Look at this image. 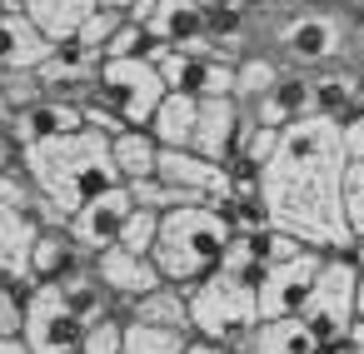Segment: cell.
<instances>
[{
  "label": "cell",
  "mask_w": 364,
  "mask_h": 354,
  "mask_svg": "<svg viewBox=\"0 0 364 354\" xmlns=\"http://www.w3.org/2000/svg\"><path fill=\"white\" fill-rule=\"evenodd\" d=\"M55 45L60 41H50L26 11L0 16V75H36L55 55Z\"/></svg>",
  "instance_id": "13"
},
{
  "label": "cell",
  "mask_w": 364,
  "mask_h": 354,
  "mask_svg": "<svg viewBox=\"0 0 364 354\" xmlns=\"http://www.w3.org/2000/svg\"><path fill=\"white\" fill-rule=\"evenodd\" d=\"M185 344H190L185 329H165V324H145V319L125 324V354H185Z\"/></svg>",
  "instance_id": "22"
},
{
  "label": "cell",
  "mask_w": 364,
  "mask_h": 354,
  "mask_svg": "<svg viewBox=\"0 0 364 354\" xmlns=\"http://www.w3.org/2000/svg\"><path fill=\"white\" fill-rule=\"evenodd\" d=\"M354 254H359V264H364V245H354Z\"/></svg>",
  "instance_id": "36"
},
{
  "label": "cell",
  "mask_w": 364,
  "mask_h": 354,
  "mask_svg": "<svg viewBox=\"0 0 364 354\" xmlns=\"http://www.w3.org/2000/svg\"><path fill=\"white\" fill-rule=\"evenodd\" d=\"M100 11V0H26V16L50 36V41H75L85 31V21Z\"/></svg>",
  "instance_id": "18"
},
{
  "label": "cell",
  "mask_w": 364,
  "mask_h": 354,
  "mask_svg": "<svg viewBox=\"0 0 364 354\" xmlns=\"http://www.w3.org/2000/svg\"><path fill=\"white\" fill-rule=\"evenodd\" d=\"M324 254H329V250H304V254H294V259L264 269V279H259V314H264V319H289V314H299L304 299H309V289H314V279H319V269H324Z\"/></svg>",
  "instance_id": "10"
},
{
  "label": "cell",
  "mask_w": 364,
  "mask_h": 354,
  "mask_svg": "<svg viewBox=\"0 0 364 354\" xmlns=\"http://www.w3.org/2000/svg\"><path fill=\"white\" fill-rule=\"evenodd\" d=\"M190 319H195V334L240 349L245 334L264 319L259 314V284L235 274V269H215L210 279H200L190 289Z\"/></svg>",
  "instance_id": "4"
},
{
  "label": "cell",
  "mask_w": 364,
  "mask_h": 354,
  "mask_svg": "<svg viewBox=\"0 0 364 354\" xmlns=\"http://www.w3.org/2000/svg\"><path fill=\"white\" fill-rule=\"evenodd\" d=\"M200 6H205V11H220V6H230V0H200Z\"/></svg>",
  "instance_id": "35"
},
{
  "label": "cell",
  "mask_w": 364,
  "mask_h": 354,
  "mask_svg": "<svg viewBox=\"0 0 364 354\" xmlns=\"http://www.w3.org/2000/svg\"><path fill=\"white\" fill-rule=\"evenodd\" d=\"M279 75H284V60H279V55L250 50V55L235 60V95H240L245 105H255V100H264V95L279 85Z\"/></svg>",
  "instance_id": "21"
},
{
  "label": "cell",
  "mask_w": 364,
  "mask_h": 354,
  "mask_svg": "<svg viewBox=\"0 0 364 354\" xmlns=\"http://www.w3.org/2000/svg\"><path fill=\"white\" fill-rule=\"evenodd\" d=\"M299 6H304V11H329L334 0H299Z\"/></svg>",
  "instance_id": "34"
},
{
  "label": "cell",
  "mask_w": 364,
  "mask_h": 354,
  "mask_svg": "<svg viewBox=\"0 0 364 354\" xmlns=\"http://www.w3.org/2000/svg\"><path fill=\"white\" fill-rule=\"evenodd\" d=\"M6 160H21V170L46 195V205H50L55 220H70L80 205H90L95 195H105L110 185H125L120 180V165H115L110 135H100L90 125L75 130V135L36 140L26 150H6Z\"/></svg>",
  "instance_id": "2"
},
{
  "label": "cell",
  "mask_w": 364,
  "mask_h": 354,
  "mask_svg": "<svg viewBox=\"0 0 364 354\" xmlns=\"http://www.w3.org/2000/svg\"><path fill=\"white\" fill-rule=\"evenodd\" d=\"M344 220H349L354 245H364V160H349V175H344Z\"/></svg>",
  "instance_id": "25"
},
{
  "label": "cell",
  "mask_w": 364,
  "mask_h": 354,
  "mask_svg": "<svg viewBox=\"0 0 364 354\" xmlns=\"http://www.w3.org/2000/svg\"><path fill=\"white\" fill-rule=\"evenodd\" d=\"M185 354H240V349H230V344H220V339H205V334H190Z\"/></svg>",
  "instance_id": "29"
},
{
  "label": "cell",
  "mask_w": 364,
  "mask_h": 354,
  "mask_svg": "<svg viewBox=\"0 0 364 354\" xmlns=\"http://www.w3.org/2000/svg\"><path fill=\"white\" fill-rule=\"evenodd\" d=\"M115 165H120V180L125 185H135V180H150L155 170H160V140L145 130V125H130V130H120L115 140Z\"/></svg>",
  "instance_id": "20"
},
{
  "label": "cell",
  "mask_w": 364,
  "mask_h": 354,
  "mask_svg": "<svg viewBox=\"0 0 364 354\" xmlns=\"http://www.w3.org/2000/svg\"><path fill=\"white\" fill-rule=\"evenodd\" d=\"M250 125V105L240 95H200V130H195V150L230 165L240 150V135Z\"/></svg>",
  "instance_id": "11"
},
{
  "label": "cell",
  "mask_w": 364,
  "mask_h": 354,
  "mask_svg": "<svg viewBox=\"0 0 364 354\" xmlns=\"http://www.w3.org/2000/svg\"><path fill=\"white\" fill-rule=\"evenodd\" d=\"M344 145H349V160H364V110L344 120Z\"/></svg>",
  "instance_id": "28"
},
{
  "label": "cell",
  "mask_w": 364,
  "mask_h": 354,
  "mask_svg": "<svg viewBox=\"0 0 364 354\" xmlns=\"http://www.w3.org/2000/svg\"><path fill=\"white\" fill-rule=\"evenodd\" d=\"M354 354H364V344H354Z\"/></svg>",
  "instance_id": "37"
},
{
  "label": "cell",
  "mask_w": 364,
  "mask_h": 354,
  "mask_svg": "<svg viewBox=\"0 0 364 354\" xmlns=\"http://www.w3.org/2000/svg\"><path fill=\"white\" fill-rule=\"evenodd\" d=\"M155 240H160V210H150V205H135V215L125 220V235H120V245H125V250H135V254H155Z\"/></svg>",
  "instance_id": "24"
},
{
  "label": "cell",
  "mask_w": 364,
  "mask_h": 354,
  "mask_svg": "<svg viewBox=\"0 0 364 354\" xmlns=\"http://www.w3.org/2000/svg\"><path fill=\"white\" fill-rule=\"evenodd\" d=\"M240 354H324V344L314 339V329L299 314H289V319H259L245 334Z\"/></svg>",
  "instance_id": "15"
},
{
  "label": "cell",
  "mask_w": 364,
  "mask_h": 354,
  "mask_svg": "<svg viewBox=\"0 0 364 354\" xmlns=\"http://www.w3.org/2000/svg\"><path fill=\"white\" fill-rule=\"evenodd\" d=\"M274 50L289 70H334L349 50V31L334 11H299V16L279 21Z\"/></svg>",
  "instance_id": "6"
},
{
  "label": "cell",
  "mask_w": 364,
  "mask_h": 354,
  "mask_svg": "<svg viewBox=\"0 0 364 354\" xmlns=\"http://www.w3.org/2000/svg\"><path fill=\"white\" fill-rule=\"evenodd\" d=\"M46 225L50 220H41L36 210H21V205L0 200V274L6 279L36 284V245H41Z\"/></svg>",
  "instance_id": "12"
},
{
  "label": "cell",
  "mask_w": 364,
  "mask_h": 354,
  "mask_svg": "<svg viewBox=\"0 0 364 354\" xmlns=\"http://www.w3.org/2000/svg\"><path fill=\"white\" fill-rule=\"evenodd\" d=\"M120 26H125V11H110V6H100V11H95V16H90V21H85V31H80V36H75V41H80V45H90V50H100V55H105V45H110V41H115V31H120Z\"/></svg>",
  "instance_id": "27"
},
{
  "label": "cell",
  "mask_w": 364,
  "mask_h": 354,
  "mask_svg": "<svg viewBox=\"0 0 364 354\" xmlns=\"http://www.w3.org/2000/svg\"><path fill=\"white\" fill-rule=\"evenodd\" d=\"M125 324H130L125 309L95 319V324L85 329V339H80V354H125Z\"/></svg>",
  "instance_id": "23"
},
{
  "label": "cell",
  "mask_w": 364,
  "mask_h": 354,
  "mask_svg": "<svg viewBox=\"0 0 364 354\" xmlns=\"http://www.w3.org/2000/svg\"><path fill=\"white\" fill-rule=\"evenodd\" d=\"M195 130H200V95L170 90L165 105H160L155 120H150V135H155L165 150H195Z\"/></svg>",
  "instance_id": "16"
},
{
  "label": "cell",
  "mask_w": 364,
  "mask_h": 354,
  "mask_svg": "<svg viewBox=\"0 0 364 354\" xmlns=\"http://www.w3.org/2000/svg\"><path fill=\"white\" fill-rule=\"evenodd\" d=\"M100 6H110V11H125V16H130V11H135V0H100Z\"/></svg>",
  "instance_id": "33"
},
{
  "label": "cell",
  "mask_w": 364,
  "mask_h": 354,
  "mask_svg": "<svg viewBox=\"0 0 364 354\" xmlns=\"http://www.w3.org/2000/svg\"><path fill=\"white\" fill-rule=\"evenodd\" d=\"M359 274L364 264L354 259V250H329L324 254V269L299 309V319L314 329L319 344H339L349 339V324H354V294H359Z\"/></svg>",
  "instance_id": "5"
},
{
  "label": "cell",
  "mask_w": 364,
  "mask_h": 354,
  "mask_svg": "<svg viewBox=\"0 0 364 354\" xmlns=\"http://www.w3.org/2000/svg\"><path fill=\"white\" fill-rule=\"evenodd\" d=\"M65 354H80V349H65Z\"/></svg>",
  "instance_id": "38"
},
{
  "label": "cell",
  "mask_w": 364,
  "mask_h": 354,
  "mask_svg": "<svg viewBox=\"0 0 364 354\" xmlns=\"http://www.w3.org/2000/svg\"><path fill=\"white\" fill-rule=\"evenodd\" d=\"M95 274L105 279V289H110L125 309H130L140 294H150V289L165 284V269L155 264V254H135V250H125V245L95 254Z\"/></svg>",
  "instance_id": "14"
},
{
  "label": "cell",
  "mask_w": 364,
  "mask_h": 354,
  "mask_svg": "<svg viewBox=\"0 0 364 354\" xmlns=\"http://www.w3.org/2000/svg\"><path fill=\"white\" fill-rule=\"evenodd\" d=\"M135 190L130 185H110L105 195H95L90 205H80L65 225H70V235L80 240V250L95 259V254H105V250H115L120 245V235H125V220L135 215Z\"/></svg>",
  "instance_id": "9"
},
{
  "label": "cell",
  "mask_w": 364,
  "mask_h": 354,
  "mask_svg": "<svg viewBox=\"0 0 364 354\" xmlns=\"http://www.w3.org/2000/svg\"><path fill=\"white\" fill-rule=\"evenodd\" d=\"M85 329H90V324L70 309V299L60 294V284H31L26 339L36 344V354H65V349H80Z\"/></svg>",
  "instance_id": "8"
},
{
  "label": "cell",
  "mask_w": 364,
  "mask_h": 354,
  "mask_svg": "<svg viewBox=\"0 0 364 354\" xmlns=\"http://www.w3.org/2000/svg\"><path fill=\"white\" fill-rule=\"evenodd\" d=\"M150 45H155V36L140 26V21H130L125 16V26L115 31V41L105 45V60H130V55H150Z\"/></svg>",
  "instance_id": "26"
},
{
  "label": "cell",
  "mask_w": 364,
  "mask_h": 354,
  "mask_svg": "<svg viewBox=\"0 0 364 354\" xmlns=\"http://www.w3.org/2000/svg\"><path fill=\"white\" fill-rule=\"evenodd\" d=\"M344 175H349L344 120H329V115L289 120L279 130L274 155L259 170L269 225L309 240L314 250H354V235L344 220Z\"/></svg>",
  "instance_id": "1"
},
{
  "label": "cell",
  "mask_w": 364,
  "mask_h": 354,
  "mask_svg": "<svg viewBox=\"0 0 364 354\" xmlns=\"http://www.w3.org/2000/svg\"><path fill=\"white\" fill-rule=\"evenodd\" d=\"M235 245V220L220 205H185L160 215V240H155V264L165 269L170 284L195 289L215 269H225V254Z\"/></svg>",
  "instance_id": "3"
},
{
  "label": "cell",
  "mask_w": 364,
  "mask_h": 354,
  "mask_svg": "<svg viewBox=\"0 0 364 354\" xmlns=\"http://www.w3.org/2000/svg\"><path fill=\"white\" fill-rule=\"evenodd\" d=\"M80 264H90V254L80 250V240L70 235V225H46L41 230V245H36V284L65 279Z\"/></svg>",
  "instance_id": "17"
},
{
  "label": "cell",
  "mask_w": 364,
  "mask_h": 354,
  "mask_svg": "<svg viewBox=\"0 0 364 354\" xmlns=\"http://www.w3.org/2000/svg\"><path fill=\"white\" fill-rule=\"evenodd\" d=\"M130 319H145V324H165V329L195 334V319H190V289L165 279L160 289H150V294H140V299L130 304Z\"/></svg>",
  "instance_id": "19"
},
{
  "label": "cell",
  "mask_w": 364,
  "mask_h": 354,
  "mask_svg": "<svg viewBox=\"0 0 364 354\" xmlns=\"http://www.w3.org/2000/svg\"><path fill=\"white\" fill-rule=\"evenodd\" d=\"M95 95H100L110 110H120L125 125H145V130H150L155 110H160L165 95H170V80H165V70H160L150 55L105 60V70H100V90H95Z\"/></svg>",
  "instance_id": "7"
},
{
  "label": "cell",
  "mask_w": 364,
  "mask_h": 354,
  "mask_svg": "<svg viewBox=\"0 0 364 354\" xmlns=\"http://www.w3.org/2000/svg\"><path fill=\"white\" fill-rule=\"evenodd\" d=\"M0 354H36V344L26 334H0Z\"/></svg>",
  "instance_id": "31"
},
{
  "label": "cell",
  "mask_w": 364,
  "mask_h": 354,
  "mask_svg": "<svg viewBox=\"0 0 364 354\" xmlns=\"http://www.w3.org/2000/svg\"><path fill=\"white\" fill-rule=\"evenodd\" d=\"M324 354H354V344H349V339H339V344H324Z\"/></svg>",
  "instance_id": "32"
},
{
  "label": "cell",
  "mask_w": 364,
  "mask_h": 354,
  "mask_svg": "<svg viewBox=\"0 0 364 354\" xmlns=\"http://www.w3.org/2000/svg\"><path fill=\"white\" fill-rule=\"evenodd\" d=\"M359 259V254H354ZM349 344H364V274H359V294H354V324H349Z\"/></svg>",
  "instance_id": "30"
}]
</instances>
